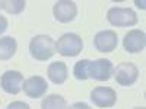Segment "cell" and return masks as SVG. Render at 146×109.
<instances>
[{
  "label": "cell",
  "mask_w": 146,
  "mask_h": 109,
  "mask_svg": "<svg viewBox=\"0 0 146 109\" xmlns=\"http://www.w3.org/2000/svg\"><path fill=\"white\" fill-rule=\"evenodd\" d=\"M29 51L35 60L47 61L56 53V44L51 36L48 35H36L29 42Z\"/></svg>",
  "instance_id": "6da1fadb"
},
{
  "label": "cell",
  "mask_w": 146,
  "mask_h": 109,
  "mask_svg": "<svg viewBox=\"0 0 146 109\" xmlns=\"http://www.w3.org/2000/svg\"><path fill=\"white\" fill-rule=\"evenodd\" d=\"M83 48V41L76 33H64L56 42V51L64 57H76Z\"/></svg>",
  "instance_id": "7a4b0ae2"
},
{
  "label": "cell",
  "mask_w": 146,
  "mask_h": 109,
  "mask_svg": "<svg viewBox=\"0 0 146 109\" xmlns=\"http://www.w3.org/2000/svg\"><path fill=\"white\" fill-rule=\"evenodd\" d=\"M107 19L113 26H135L137 23L136 12L130 7H111L107 13Z\"/></svg>",
  "instance_id": "3957f363"
},
{
  "label": "cell",
  "mask_w": 146,
  "mask_h": 109,
  "mask_svg": "<svg viewBox=\"0 0 146 109\" xmlns=\"http://www.w3.org/2000/svg\"><path fill=\"white\" fill-rule=\"evenodd\" d=\"M114 77L120 86H131L139 77V68L129 61L120 63L114 70Z\"/></svg>",
  "instance_id": "277c9868"
},
{
  "label": "cell",
  "mask_w": 146,
  "mask_h": 109,
  "mask_svg": "<svg viewBox=\"0 0 146 109\" xmlns=\"http://www.w3.org/2000/svg\"><path fill=\"white\" fill-rule=\"evenodd\" d=\"M113 63L110 60L100 58L96 61H89L88 66V77L98 81H107L113 74Z\"/></svg>",
  "instance_id": "5b68a950"
},
{
  "label": "cell",
  "mask_w": 146,
  "mask_h": 109,
  "mask_svg": "<svg viewBox=\"0 0 146 109\" xmlns=\"http://www.w3.org/2000/svg\"><path fill=\"white\" fill-rule=\"evenodd\" d=\"M0 86L9 95H18L23 86V74L15 70H7L0 77Z\"/></svg>",
  "instance_id": "8992f818"
},
{
  "label": "cell",
  "mask_w": 146,
  "mask_h": 109,
  "mask_svg": "<svg viewBox=\"0 0 146 109\" xmlns=\"http://www.w3.org/2000/svg\"><path fill=\"white\" fill-rule=\"evenodd\" d=\"M53 13H54L56 20L62 23H69L76 18L78 6L75 2H70V0H58V2L54 3Z\"/></svg>",
  "instance_id": "52a82bcc"
},
{
  "label": "cell",
  "mask_w": 146,
  "mask_h": 109,
  "mask_svg": "<svg viewBox=\"0 0 146 109\" xmlns=\"http://www.w3.org/2000/svg\"><path fill=\"white\" fill-rule=\"evenodd\" d=\"M123 47H124V50L127 53H131V54L143 51L145 47H146V35H145V32L140 31V29L129 31L124 35Z\"/></svg>",
  "instance_id": "ba28073f"
},
{
  "label": "cell",
  "mask_w": 146,
  "mask_h": 109,
  "mask_svg": "<svg viewBox=\"0 0 146 109\" xmlns=\"http://www.w3.org/2000/svg\"><path fill=\"white\" fill-rule=\"evenodd\" d=\"M23 92L28 98H32V99H38V98H42L45 95L47 89H48V84H47V80L41 76H32L29 79H27L23 81V86H22Z\"/></svg>",
  "instance_id": "9c48e42d"
},
{
  "label": "cell",
  "mask_w": 146,
  "mask_h": 109,
  "mask_svg": "<svg viewBox=\"0 0 146 109\" xmlns=\"http://www.w3.org/2000/svg\"><path fill=\"white\" fill-rule=\"evenodd\" d=\"M91 100L98 108H113L117 102V93L111 87H95L91 92Z\"/></svg>",
  "instance_id": "30bf717a"
},
{
  "label": "cell",
  "mask_w": 146,
  "mask_h": 109,
  "mask_svg": "<svg viewBox=\"0 0 146 109\" xmlns=\"http://www.w3.org/2000/svg\"><path fill=\"white\" fill-rule=\"evenodd\" d=\"M118 38L114 31H101L95 35L94 45L101 53H111L117 48Z\"/></svg>",
  "instance_id": "8fae6325"
},
{
  "label": "cell",
  "mask_w": 146,
  "mask_h": 109,
  "mask_svg": "<svg viewBox=\"0 0 146 109\" xmlns=\"http://www.w3.org/2000/svg\"><path fill=\"white\" fill-rule=\"evenodd\" d=\"M47 74H48V79H50L54 84H62L67 80L69 70H67V66L63 61H54L48 66Z\"/></svg>",
  "instance_id": "7c38bea8"
},
{
  "label": "cell",
  "mask_w": 146,
  "mask_h": 109,
  "mask_svg": "<svg viewBox=\"0 0 146 109\" xmlns=\"http://www.w3.org/2000/svg\"><path fill=\"white\" fill-rule=\"evenodd\" d=\"M16 39L12 38V36H3L0 38V60L2 61H6V60H10L16 53Z\"/></svg>",
  "instance_id": "4fadbf2b"
},
{
  "label": "cell",
  "mask_w": 146,
  "mask_h": 109,
  "mask_svg": "<svg viewBox=\"0 0 146 109\" xmlns=\"http://www.w3.org/2000/svg\"><path fill=\"white\" fill-rule=\"evenodd\" d=\"M41 109H67V102L60 95H48L41 102Z\"/></svg>",
  "instance_id": "5bb4252c"
},
{
  "label": "cell",
  "mask_w": 146,
  "mask_h": 109,
  "mask_svg": "<svg viewBox=\"0 0 146 109\" xmlns=\"http://www.w3.org/2000/svg\"><path fill=\"white\" fill-rule=\"evenodd\" d=\"M25 5H27L25 0H2L0 2V7L5 9L7 13H12V15L21 13L25 9Z\"/></svg>",
  "instance_id": "9a60e30c"
},
{
  "label": "cell",
  "mask_w": 146,
  "mask_h": 109,
  "mask_svg": "<svg viewBox=\"0 0 146 109\" xmlns=\"http://www.w3.org/2000/svg\"><path fill=\"white\" fill-rule=\"evenodd\" d=\"M88 66H89V60H80L75 64L73 68V74L78 80H86L88 79Z\"/></svg>",
  "instance_id": "2e32d148"
},
{
  "label": "cell",
  "mask_w": 146,
  "mask_h": 109,
  "mask_svg": "<svg viewBox=\"0 0 146 109\" xmlns=\"http://www.w3.org/2000/svg\"><path fill=\"white\" fill-rule=\"evenodd\" d=\"M7 109H31V108L28 103L18 100V102H12L10 105H7Z\"/></svg>",
  "instance_id": "e0dca14e"
},
{
  "label": "cell",
  "mask_w": 146,
  "mask_h": 109,
  "mask_svg": "<svg viewBox=\"0 0 146 109\" xmlns=\"http://www.w3.org/2000/svg\"><path fill=\"white\" fill-rule=\"evenodd\" d=\"M7 25H9V23H7V19H6L5 16L0 15V35H2V33L7 29Z\"/></svg>",
  "instance_id": "ac0fdd59"
},
{
  "label": "cell",
  "mask_w": 146,
  "mask_h": 109,
  "mask_svg": "<svg viewBox=\"0 0 146 109\" xmlns=\"http://www.w3.org/2000/svg\"><path fill=\"white\" fill-rule=\"evenodd\" d=\"M70 109H91L86 103H83V102H76V103H73L70 106Z\"/></svg>",
  "instance_id": "d6986e66"
},
{
  "label": "cell",
  "mask_w": 146,
  "mask_h": 109,
  "mask_svg": "<svg viewBox=\"0 0 146 109\" xmlns=\"http://www.w3.org/2000/svg\"><path fill=\"white\" fill-rule=\"evenodd\" d=\"M136 5H137V7H142V9H145V2H137V0H136Z\"/></svg>",
  "instance_id": "ffe728a7"
},
{
  "label": "cell",
  "mask_w": 146,
  "mask_h": 109,
  "mask_svg": "<svg viewBox=\"0 0 146 109\" xmlns=\"http://www.w3.org/2000/svg\"><path fill=\"white\" fill-rule=\"evenodd\" d=\"M135 109H145V108H143V106H142V108H135Z\"/></svg>",
  "instance_id": "44dd1931"
}]
</instances>
